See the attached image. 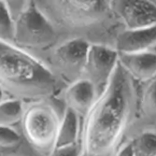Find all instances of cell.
<instances>
[{
	"label": "cell",
	"instance_id": "obj_1",
	"mask_svg": "<svg viewBox=\"0 0 156 156\" xmlns=\"http://www.w3.org/2000/svg\"><path fill=\"white\" fill-rule=\"evenodd\" d=\"M133 80L119 61L107 86L85 115L80 155L105 156L117 143L136 102Z\"/></svg>",
	"mask_w": 156,
	"mask_h": 156
},
{
	"label": "cell",
	"instance_id": "obj_2",
	"mask_svg": "<svg viewBox=\"0 0 156 156\" xmlns=\"http://www.w3.org/2000/svg\"><path fill=\"white\" fill-rule=\"evenodd\" d=\"M1 84L26 95H44L53 91V74L37 59L7 41L0 43Z\"/></svg>",
	"mask_w": 156,
	"mask_h": 156
},
{
	"label": "cell",
	"instance_id": "obj_3",
	"mask_svg": "<svg viewBox=\"0 0 156 156\" xmlns=\"http://www.w3.org/2000/svg\"><path fill=\"white\" fill-rule=\"evenodd\" d=\"M55 38V31L34 2L25 4L15 22L14 40L21 46L44 48Z\"/></svg>",
	"mask_w": 156,
	"mask_h": 156
},
{
	"label": "cell",
	"instance_id": "obj_4",
	"mask_svg": "<svg viewBox=\"0 0 156 156\" xmlns=\"http://www.w3.org/2000/svg\"><path fill=\"white\" fill-rule=\"evenodd\" d=\"M23 121L26 137L34 146L41 149L54 146L61 121L51 105L33 104L23 113Z\"/></svg>",
	"mask_w": 156,
	"mask_h": 156
},
{
	"label": "cell",
	"instance_id": "obj_5",
	"mask_svg": "<svg viewBox=\"0 0 156 156\" xmlns=\"http://www.w3.org/2000/svg\"><path fill=\"white\" fill-rule=\"evenodd\" d=\"M118 62L117 51L102 45H91L83 72L99 94L107 86Z\"/></svg>",
	"mask_w": 156,
	"mask_h": 156
},
{
	"label": "cell",
	"instance_id": "obj_6",
	"mask_svg": "<svg viewBox=\"0 0 156 156\" xmlns=\"http://www.w3.org/2000/svg\"><path fill=\"white\" fill-rule=\"evenodd\" d=\"M114 8L127 29H141L156 25V4L150 1H115Z\"/></svg>",
	"mask_w": 156,
	"mask_h": 156
},
{
	"label": "cell",
	"instance_id": "obj_7",
	"mask_svg": "<svg viewBox=\"0 0 156 156\" xmlns=\"http://www.w3.org/2000/svg\"><path fill=\"white\" fill-rule=\"evenodd\" d=\"M91 45L81 38L65 42L55 51L54 57L66 72L79 73L84 71Z\"/></svg>",
	"mask_w": 156,
	"mask_h": 156
},
{
	"label": "cell",
	"instance_id": "obj_8",
	"mask_svg": "<svg viewBox=\"0 0 156 156\" xmlns=\"http://www.w3.org/2000/svg\"><path fill=\"white\" fill-rule=\"evenodd\" d=\"M156 43V25L122 32L116 40L119 54H131L149 51Z\"/></svg>",
	"mask_w": 156,
	"mask_h": 156
},
{
	"label": "cell",
	"instance_id": "obj_9",
	"mask_svg": "<svg viewBox=\"0 0 156 156\" xmlns=\"http://www.w3.org/2000/svg\"><path fill=\"white\" fill-rule=\"evenodd\" d=\"M119 61L129 75L136 80L150 81L156 78V52L146 51L119 54Z\"/></svg>",
	"mask_w": 156,
	"mask_h": 156
},
{
	"label": "cell",
	"instance_id": "obj_10",
	"mask_svg": "<svg viewBox=\"0 0 156 156\" xmlns=\"http://www.w3.org/2000/svg\"><path fill=\"white\" fill-rule=\"evenodd\" d=\"M96 88L87 79L76 80L66 92L67 108L74 110L78 115H86L96 99Z\"/></svg>",
	"mask_w": 156,
	"mask_h": 156
},
{
	"label": "cell",
	"instance_id": "obj_11",
	"mask_svg": "<svg viewBox=\"0 0 156 156\" xmlns=\"http://www.w3.org/2000/svg\"><path fill=\"white\" fill-rule=\"evenodd\" d=\"M78 114L74 110L66 107L64 115L61 119L53 149H61L75 145L78 137Z\"/></svg>",
	"mask_w": 156,
	"mask_h": 156
},
{
	"label": "cell",
	"instance_id": "obj_12",
	"mask_svg": "<svg viewBox=\"0 0 156 156\" xmlns=\"http://www.w3.org/2000/svg\"><path fill=\"white\" fill-rule=\"evenodd\" d=\"M62 5L69 17L77 15L87 20L100 15L104 11L106 3L105 1H63Z\"/></svg>",
	"mask_w": 156,
	"mask_h": 156
},
{
	"label": "cell",
	"instance_id": "obj_13",
	"mask_svg": "<svg viewBox=\"0 0 156 156\" xmlns=\"http://www.w3.org/2000/svg\"><path fill=\"white\" fill-rule=\"evenodd\" d=\"M22 102L17 99L1 101L0 105V121L1 126H11L23 117Z\"/></svg>",
	"mask_w": 156,
	"mask_h": 156
},
{
	"label": "cell",
	"instance_id": "obj_14",
	"mask_svg": "<svg viewBox=\"0 0 156 156\" xmlns=\"http://www.w3.org/2000/svg\"><path fill=\"white\" fill-rule=\"evenodd\" d=\"M142 113L151 121H156V78L150 80L140 99Z\"/></svg>",
	"mask_w": 156,
	"mask_h": 156
},
{
	"label": "cell",
	"instance_id": "obj_15",
	"mask_svg": "<svg viewBox=\"0 0 156 156\" xmlns=\"http://www.w3.org/2000/svg\"><path fill=\"white\" fill-rule=\"evenodd\" d=\"M135 156H156V133L146 131L133 140Z\"/></svg>",
	"mask_w": 156,
	"mask_h": 156
},
{
	"label": "cell",
	"instance_id": "obj_16",
	"mask_svg": "<svg viewBox=\"0 0 156 156\" xmlns=\"http://www.w3.org/2000/svg\"><path fill=\"white\" fill-rule=\"evenodd\" d=\"M0 31L1 40L8 42V39H14L15 23L11 19L6 1H1L0 3Z\"/></svg>",
	"mask_w": 156,
	"mask_h": 156
},
{
	"label": "cell",
	"instance_id": "obj_17",
	"mask_svg": "<svg viewBox=\"0 0 156 156\" xmlns=\"http://www.w3.org/2000/svg\"><path fill=\"white\" fill-rule=\"evenodd\" d=\"M21 142V136L11 126H0V144L1 149H10Z\"/></svg>",
	"mask_w": 156,
	"mask_h": 156
},
{
	"label": "cell",
	"instance_id": "obj_18",
	"mask_svg": "<svg viewBox=\"0 0 156 156\" xmlns=\"http://www.w3.org/2000/svg\"><path fill=\"white\" fill-rule=\"evenodd\" d=\"M51 156H80L77 144L61 149H53Z\"/></svg>",
	"mask_w": 156,
	"mask_h": 156
},
{
	"label": "cell",
	"instance_id": "obj_19",
	"mask_svg": "<svg viewBox=\"0 0 156 156\" xmlns=\"http://www.w3.org/2000/svg\"><path fill=\"white\" fill-rule=\"evenodd\" d=\"M116 156H135L133 140L125 143L122 147H121L120 150L117 151Z\"/></svg>",
	"mask_w": 156,
	"mask_h": 156
}]
</instances>
